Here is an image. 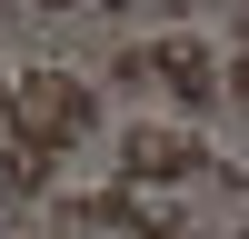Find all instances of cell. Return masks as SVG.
I'll use <instances>...</instances> for the list:
<instances>
[{
    "instance_id": "cell-5",
    "label": "cell",
    "mask_w": 249,
    "mask_h": 239,
    "mask_svg": "<svg viewBox=\"0 0 249 239\" xmlns=\"http://www.w3.org/2000/svg\"><path fill=\"white\" fill-rule=\"evenodd\" d=\"M0 130H10V70H0Z\"/></svg>"
},
{
    "instance_id": "cell-1",
    "label": "cell",
    "mask_w": 249,
    "mask_h": 239,
    "mask_svg": "<svg viewBox=\"0 0 249 239\" xmlns=\"http://www.w3.org/2000/svg\"><path fill=\"white\" fill-rule=\"evenodd\" d=\"M90 130H100V90L80 70H20L10 80V150L60 159L70 139H90Z\"/></svg>"
},
{
    "instance_id": "cell-4",
    "label": "cell",
    "mask_w": 249,
    "mask_h": 239,
    "mask_svg": "<svg viewBox=\"0 0 249 239\" xmlns=\"http://www.w3.org/2000/svg\"><path fill=\"white\" fill-rule=\"evenodd\" d=\"M0 189H10V199H40V189H50V159H30V150H0Z\"/></svg>"
},
{
    "instance_id": "cell-2",
    "label": "cell",
    "mask_w": 249,
    "mask_h": 239,
    "mask_svg": "<svg viewBox=\"0 0 249 239\" xmlns=\"http://www.w3.org/2000/svg\"><path fill=\"white\" fill-rule=\"evenodd\" d=\"M210 170V139L179 130V120H130L120 130V189H170V179Z\"/></svg>"
},
{
    "instance_id": "cell-3",
    "label": "cell",
    "mask_w": 249,
    "mask_h": 239,
    "mask_svg": "<svg viewBox=\"0 0 249 239\" xmlns=\"http://www.w3.org/2000/svg\"><path fill=\"white\" fill-rule=\"evenodd\" d=\"M150 80H170L190 110H210L230 70H219V40H199V30H170V40H150Z\"/></svg>"
}]
</instances>
